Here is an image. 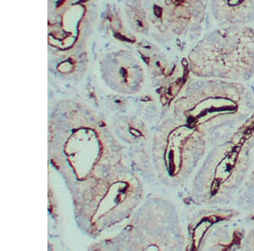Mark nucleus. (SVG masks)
Wrapping results in <instances>:
<instances>
[{
	"mask_svg": "<svg viewBox=\"0 0 254 251\" xmlns=\"http://www.w3.org/2000/svg\"><path fill=\"white\" fill-rule=\"evenodd\" d=\"M188 57L196 75L247 80L254 73V29L220 26L206 33Z\"/></svg>",
	"mask_w": 254,
	"mask_h": 251,
	"instance_id": "f257e3e1",
	"label": "nucleus"
},
{
	"mask_svg": "<svg viewBox=\"0 0 254 251\" xmlns=\"http://www.w3.org/2000/svg\"><path fill=\"white\" fill-rule=\"evenodd\" d=\"M147 3L148 20L159 30H170L179 36L201 27L205 17L206 5L199 0H147Z\"/></svg>",
	"mask_w": 254,
	"mask_h": 251,
	"instance_id": "f03ea898",
	"label": "nucleus"
},
{
	"mask_svg": "<svg viewBox=\"0 0 254 251\" xmlns=\"http://www.w3.org/2000/svg\"><path fill=\"white\" fill-rule=\"evenodd\" d=\"M209 6L220 26H247L254 20V0H210Z\"/></svg>",
	"mask_w": 254,
	"mask_h": 251,
	"instance_id": "7ed1b4c3",
	"label": "nucleus"
},
{
	"mask_svg": "<svg viewBox=\"0 0 254 251\" xmlns=\"http://www.w3.org/2000/svg\"><path fill=\"white\" fill-rule=\"evenodd\" d=\"M219 189H220V183L218 182V180H214L211 186V194L214 196L219 191Z\"/></svg>",
	"mask_w": 254,
	"mask_h": 251,
	"instance_id": "20e7f679",
	"label": "nucleus"
},
{
	"mask_svg": "<svg viewBox=\"0 0 254 251\" xmlns=\"http://www.w3.org/2000/svg\"><path fill=\"white\" fill-rule=\"evenodd\" d=\"M199 1H201L202 3H204V4H208V3H210V0H199Z\"/></svg>",
	"mask_w": 254,
	"mask_h": 251,
	"instance_id": "39448f33",
	"label": "nucleus"
},
{
	"mask_svg": "<svg viewBox=\"0 0 254 251\" xmlns=\"http://www.w3.org/2000/svg\"><path fill=\"white\" fill-rule=\"evenodd\" d=\"M209 220H210L211 222H216L217 218L215 217H209Z\"/></svg>",
	"mask_w": 254,
	"mask_h": 251,
	"instance_id": "423d86ee",
	"label": "nucleus"
}]
</instances>
